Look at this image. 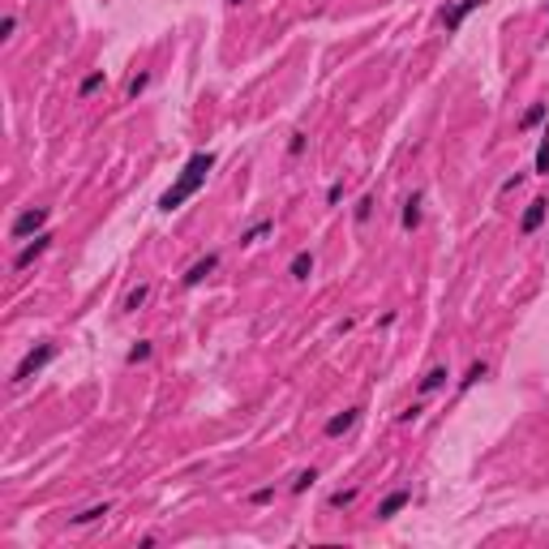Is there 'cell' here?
Segmentation results:
<instances>
[{"label":"cell","mask_w":549,"mask_h":549,"mask_svg":"<svg viewBox=\"0 0 549 549\" xmlns=\"http://www.w3.org/2000/svg\"><path fill=\"white\" fill-rule=\"evenodd\" d=\"M214 168V150H198V154H189V163L181 168V176L172 181V189L159 198V210L172 214V210H181L189 198H198V189L206 185V176Z\"/></svg>","instance_id":"obj_1"},{"label":"cell","mask_w":549,"mask_h":549,"mask_svg":"<svg viewBox=\"0 0 549 549\" xmlns=\"http://www.w3.org/2000/svg\"><path fill=\"white\" fill-rule=\"evenodd\" d=\"M146 297H150V283H137V288L129 292V297H125V309H129V313H137V309L146 305Z\"/></svg>","instance_id":"obj_17"},{"label":"cell","mask_w":549,"mask_h":549,"mask_svg":"<svg viewBox=\"0 0 549 549\" xmlns=\"http://www.w3.org/2000/svg\"><path fill=\"white\" fill-rule=\"evenodd\" d=\"M288 274H292V279H309V274H313V253H309V249H301L297 258H292Z\"/></svg>","instance_id":"obj_12"},{"label":"cell","mask_w":549,"mask_h":549,"mask_svg":"<svg viewBox=\"0 0 549 549\" xmlns=\"http://www.w3.org/2000/svg\"><path fill=\"white\" fill-rule=\"evenodd\" d=\"M369 214H374V198H361V206H357V223H369Z\"/></svg>","instance_id":"obj_24"},{"label":"cell","mask_w":549,"mask_h":549,"mask_svg":"<svg viewBox=\"0 0 549 549\" xmlns=\"http://www.w3.org/2000/svg\"><path fill=\"white\" fill-rule=\"evenodd\" d=\"M48 245H52V232H39V237H34L30 245H22V253L13 258V270H26V266H34V258H39V253H48Z\"/></svg>","instance_id":"obj_4"},{"label":"cell","mask_w":549,"mask_h":549,"mask_svg":"<svg viewBox=\"0 0 549 549\" xmlns=\"http://www.w3.org/2000/svg\"><path fill=\"white\" fill-rule=\"evenodd\" d=\"M357 421H361V408H343V412H335V417L326 421V438H343Z\"/></svg>","instance_id":"obj_8"},{"label":"cell","mask_w":549,"mask_h":549,"mask_svg":"<svg viewBox=\"0 0 549 549\" xmlns=\"http://www.w3.org/2000/svg\"><path fill=\"white\" fill-rule=\"evenodd\" d=\"M52 357H56V343H48V339H43V343H34V348L26 352V357L17 361V369H13V378H9V382H13V386L30 382V378H34V374H39V369H43Z\"/></svg>","instance_id":"obj_2"},{"label":"cell","mask_w":549,"mask_h":549,"mask_svg":"<svg viewBox=\"0 0 549 549\" xmlns=\"http://www.w3.org/2000/svg\"><path fill=\"white\" fill-rule=\"evenodd\" d=\"M339 198H343V185H339V181H335V185H330V189H326V202H330V206H335V202H339Z\"/></svg>","instance_id":"obj_29"},{"label":"cell","mask_w":549,"mask_h":549,"mask_svg":"<svg viewBox=\"0 0 549 549\" xmlns=\"http://www.w3.org/2000/svg\"><path fill=\"white\" fill-rule=\"evenodd\" d=\"M48 206H30V210H22V214H17V219H13V241H26V237H39V232H48Z\"/></svg>","instance_id":"obj_3"},{"label":"cell","mask_w":549,"mask_h":549,"mask_svg":"<svg viewBox=\"0 0 549 549\" xmlns=\"http://www.w3.org/2000/svg\"><path fill=\"white\" fill-rule=\"evenodd\" d=\"M537 176H549V133L541 137V146H537Z\"/></svg>","instance_id":"obj_21"},{"label":"cell","mask_w":549,"mask_h":549,"mask_svg":"<svg viewBox=\"0 0 549 549\" xmlns=\"http://www.w3.org/2000/svg\"><path fill=\"white\" fill-rule=\"evenodd\" d=\"M103 515H112V502H99V506H86L82 515H73V528H86V523H99Z\"/></svg>","instance_id":"obj_13"},{"label":"cell","mask_w":549,"mask_h":549,"mask_svg":"<svg viewBox=\"0 0 549 549\" xmlns=\"http://www.w3.org/2000/svg\"><path fill=\"white\" fill-rule=\"evenodd\" d=\"M446 378H450V374H446V365H434V369H429V374L421 378V395H434V390H442Z\"/></svg>","instance_id":"obj_11"},{"label":"cell","mask_w":549,"mask_h":549,"mask_svg":"<svg viewBox=\"0 0 549 549\" xmlns=\"http://www.w3.org/2000/svg\"><path fill=\"white\" fill-rule=\"evenodd\" d=\"M481 5H485V0H459L455 9H446V13H442V26H446L450 34H455V30H459V26L468 22V13H477Z\"/></svg>","instance_id":"obj_6"},{"label":"cell","mask_w":549,"mask_h":549,"mask_svg":"<svg viewBox=\"0 0 549 549\" xmlns=\"http://www.w3.org/2000/svg\"><path fill=\"white\" fill-rule=\"evenodd\" d=\"M408 502H412V489H390V494L378 502V519H395Z\"/></svg>","instance_id":"obj_7"},{"label":"cell","mask_w":549,"mask_h":549,"mask_svg":"<svg viewBox=\"0 0 549 549\" xmlns=\"http://www.w3.org/2000/svg\"><path fill=\"white\" fill-rule=\"evenodd\" d=\"M313 481H318V468H305V472H297V481H292V494H305Z\"/></svg>","instance_id":"obj_19"},{"label":"cell","mask_w":549,"mask_h":549,"mask_svg":"<svg viewBox=\"0 0 549 549\" xmlns=\"http://www.w3.org/2000/svg\"><path fill=\"white\" fill-rule=\"evenodd\" d=\"M103 82H108V77H103V69H94V73H86V77H82V82H77V99H90V94H94V90H99Z\"/></svg>","instance_id":"obj_15"},{"label":"cell","mask_w":549,"mask_h":549,"mask_svg":"<svg viewBox=\"0 0 549 549\" xmlns=\"http://www.w3.org/2000/svg\"><path fill=\"white\" fill-rule=\"evenodd\" d=\"M421 412H425V408H421V403H412V408H403V412H399V421H403V425H408V421H417V417H421Z\"/></svg>","instance_id":"obj_27"},{"label":"cell","mask_w":549,"mask_h":549,"mask_svg":"<svg viewBox=\"0 0 549 549\" xmlns=\"http://www.w3.org/2000/svg\"><path fill=\"white\" fill-rule=\"evenodd\" d=\"M305 150V133H292V142H288V154H301Z\"/></svg>","instance_id":"obj_28"},{"label":"cell","mask_w":549,"mask_h":549,"mask_svg":"<svg viewBox=\"0 0 549 549\" xmlns=\"http://www.w3.org/2000/svg\"><path fill=\"white\" fill-rule=\"evenodd\" d=\"M485 378H489V365H485V361H472V365H468V374L459 378V390H472V386L485 382Z\"/></svg>","instance_id":"obj_14"},{"label":"cell","mask_w":549,"mask_h":549,"mask_svg":"<svg viewBox=\"0 0 549 549\" xmlns=\"http://www.w3.org/2000/svg\"><path fill=\"white\" fill-rule=\"evenodd\" d=\"M270 498H274V489H270V485H262V489H253V494H249V502H253V506H266Z\"/></svg>","instance_id":"obj_23"},{"label":"cell","mask_w":549,"mask_h":549,"mask_svg":"<svg viewBox=\"0 0 549 549\" xmlns=\"http://www.w3.org/2000/svg\"><path fill=\"white\" fill-rule=\"evenodd\" d=\"M150 352H154V348H150L146 339H137V343L129 348V365H142V361H150Z\"/></svg>","instance_id":"obj_20"},{"label":"cell","mask_w":549,"mask_h":549,"mask_svg":"<svg viewBox=\"0 0 549 549\" xmlns=\"http://www.w3.org/2000/svg\"><path fill=\"white\" fill-rule=\"evenodd\" d=\"M13 30H17V17L5 13V22H0V39H13Z\"/></svg>","instance_id":"obj_26"},{"label":"cell","mask_w":549,"mask_h":549,"mask_svg":"<svg viewBox=\"0 0 549 549\" xmlns=\"http://www.w3.org/2000/svg\"><path fill=\"white\" fill-rule=\"evenodd\" d=\"M266 232H274V219H258V223H253V228L245 232V237H241V245H258V241L266 237Z\"/></svg>","instance_id":"obj_16"},{"label":"cell","mask_w":549,"mask_h":549,"mask_svg":"<svg viewBox=\"0 0 549 549\" xmlns=\"http://www.w3.org/2000/svg\"><path fill=\"white\" fill-rule=\"evenodd\" d=\"M357 502V489H335V494H330V506H335V511H343V506H352Z\"/></svg>","instance_id":"obj_22"},{"label":"cell","mask_w":549,"mask_h":549,"mask_svg":"<svg viewBox=\"0 0 549 549\" xmlns=\"http://www.w3.org/2000/svg\"><path fill=\"white\" fill-rule=\"evenodd\" d=\"M545 219H549V202H545V198L528 202L523 219H519V232H523V237H532V232H541V223H545Z\"/></svg>","instance_id":"obj_5"},{"label":"cell","mask_w":549,"mask_h":549,"mask_svg":"<svg viewBox=\"0 0 549 549\" xmlns=\"http://www.w3.org/2000/svg\"><path fill=\"white\" fill-rule=\"evenodd\" d=\"M228 5H241V0H228Z\"/></svg>","instance_id":"obj_30"},{"label":"cell","mask_w":549,"mask_h":549,"mask_svg":"<svg viewBox=\"0 0 549 549\" xmlns=\"http://www.w3.org/2000/svg\"><path fill=\"white\" fill-rule=\"evenodd\" d=\"M214 266H219V253H206V258H198V262H193V266L185 270V279H181V283H185V288H198Z\"/></svg>","instance_id":"obj_9"},{"label":"cell","mask_w":549,"mask_h":549,"mask_svg":"<svg viewBox=\"0 0 549 549\" xmlns=\"http://www.w3.org/2000/svg\"><path fill=\"white\" fill-rule=\"evenodd\" d=\"M545 112H549L545 103H532V108H528V112H523V121H519V129H537V125L545 121Z\"/></svg>","instance_id":"obj_18"},{"label":"cell","mask_w":549,"mask_h":549,"mask_svg":"<svg viewBox=\"0 0 549 549\" xmlns=\"http://www.w3.org/2000/svg\"><path fill=\"white\" fill-rule=\"evenodd\" d=\"M146 86H150V77H146V73H137V77H133V82H129V94H133V99H137V94H142Z\"/></svg>","instance_id":"obj_25"},{"label":"cell","mask_w":549,"mask_h":549,"mask_svg":"<svg viewBox=\"0 0 549 549\" xmlns=\"http://www.w3.org/2000/svg\"><path fill=\"white\" fill-rule=\"evenodd\" d=\"M399 223H403V232H417V228H421V193H412V198L403 202Z\"/></svg>","instance_id":"obj_10"}]
</instances>
